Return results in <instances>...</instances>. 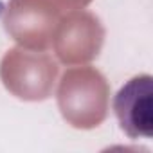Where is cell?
<instances>
[{
  "instance_id": "obj_1",
  "label": "cell",
  "mask_w": 153,
  "mask_h": 153,
  "mask_svg": "<svg viewBox=\"0 0 153 153\" xmlns=\"http://www.w3.org/2000/svg\"><path fill=\"white\" fill-rule=\"evenodd\" d=\"M110 85L94 67L67 68L58 85V108L63 119L78 130H92L108 115Z\"/></svg>"
},
{
  "instance_id": "obj_2",
  "label": "cell",
  "mask_w": 153,
  "mask_h": 153,
  "mask_svg": "<svg viewBox=\"0 0 153 153\" xmlns=\"http://www.w3.org/2000/svg\"><path fill=\"white\" fill-rule=\"evenodd\" d=\"M59 74L58 61L43 51L9 49L0 61V81L22 101H45L52 96Z\"/></svg>"
},
{
  "instance_id": "obj_3",
  "label": "cell",
  "mask_w": 153,
  "mask_h": 153,
  "mask_svg": "<svg viewBox=\"0 0 153 153\" xmlns=\"http://www.w3.org/2000/svg\"><path fill=\"white\" fill-rule=\"evenodd\" d=\"M65 13L61 0H9L2 24L20 47L45 51Z\"/></svg>"
},
{
  "instance_id": "obj_4",
  "label": "cell",
  "mask_w": 153,
  "mask_h": 153,
  "mask_svg": "<svg viewBox=\"0 0 153 153\" xmlns=\"http://www.w3.org/2000/svg\"><path fill=\"white\" fill-rule=\"evenodd\" d=\"M105 34L101 20L94 13L72 9L61 16L51 45L61 63L87 65L99 56Z\"/></svg>"
},
{
  "instance_id": "obj_5",
  "label": "cell",
  "mask_w": 153,
  "mask_h": 153,
  "mask_svg": "<svg viewBox=\"0 0 153 153\" xmlns=\"http://www.w3.org/2000/svg\"><path fill=\"white\" fill-rule=\"evenodd\" d=\"M153 78L149 74H139L114 97V112L121 130L130 139H149L153 133Z\"/></svg>"
},
{
  "instance_id": "obj_6",
  "label": "cell",
  "mask_w": 153,
  "mask_h": 153,
  "mask_svg": "<svg viewBox=\"0 0 153 153\" xmlns=\"http://www.w3.org/2000/svg\"><path fill=\"white\" fill-rule=\"evenodd\" d=\"M92 0H61V4L65 6L67 11H72V9H83L87 7Z\"/></svg>"
}]
</instances>
